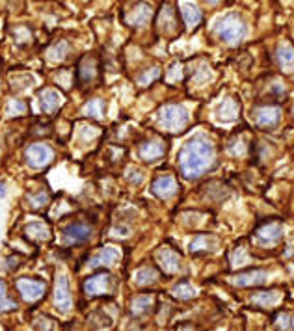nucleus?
I'll return each mask as SVG.
<instances>
[{
  "label": "nucleus",
  "mask_w": 294,
  "mask_h": 331,
  "mask_svg": "<svg viewBox=\"0 0 294 331\" xmlns=\"http://www.w3.org/2000/svg\"><path fill=\"white\" fill-rule=\"evenodd\" d=\"M216 151L207 136H194L179 151V168L186 179H197L214 166Z\"/></svg>",
  "instance_id": "1"
},
{
  "label": "nucleus",
  "mask_w": 294,
  "mask_h": 331,
  "mask_svg": "<svg viewBox=\"0 0 294 331\" xmlns=\"http://www.w3.org/2000/svg\"><path fill=\"white\" fill-rule=\"evenodd\" d=\"M214 32H216L218 37H220L223 43L235 47L246 37L248 26H246L244 19L238 15V13H227L225 17H222V19L216 23Z\"/></svg>",
  "instance_id": "2"
},
{
  "label": "nucleus",
  "mask_w": 294,
  "mask_h": 331,
  "mask_svg": "<svg viewBox=\"0 0 294 331\" xmlns=\"http://www.w3.org/2000/svg\"><path fill=\"white\" fill-rule=\"evenodd\" d=\"M159 125L168 133H181L188 125V112L183 104H164L159 110Z\"/></svg>",
  "instance_id": "3"
},
{
  "label": "nucleus",
  "mask_w": 294,
  "mask_h": 331,
  "mask_svg": "<svg viewBox=\"0 0 294 331\" xmlns=\"http://www.w3.org/2000/svg\"><path fill=\"white\" fill-rule=\"evenodd\" d=\"M26 158V164L34 169H39V168H45L47 164L52 162L54 158V151L49 143H32L30 147L26 149L25 153Z\"/></svg>",
  "instance_id": "4"
},
{
  "label": "nucleus",
  "mask_w": 294,
  "mask_h": 331,
  "mask_svg": "<svg viewBox=\"0 0 294 331\" xmlns=\"http://www.w3.org/2000/svg\"><path fill=\"white\" fill-rule=\"evenodd\" d=\"M17 291L22 296L25 301H37L45 294L47 291V283L41 279H30V277H22L15 283Z\"/></svg>",
  "instance_id": "5"
},
{
  "label": "nucleus",
  "mask_w": 294,
  "mask_h": 331,
  "mask_svg": "<svg viewBox=\"0 0 294 331\" xmlns=\"http://www.w3.org/2000/svg\"><path fill=\"white\" fill-rule=\"evenodd\" d=\"M54 305L60 313H69L73 309V298L69 291V281L65 275H60L54 286Z\"/></svg>",
  "instance_id": "6"
},
{
  "label": "nucleus",
  "mask_w": 294,
  "mask_h": 331,
  "mask_svg": "<svg viewBox=\"0 0 294 331\" xmlns=\"http://www.w3.org/2000/svg\"><path fill=\"white\" fill-rule=\"evenodd\" d=\"M93 229L89 227L88 224H82V222H75V224L67 225L63 229V240L65 244L69 246H77V244H84L92 238Z\"/></svg>",
  "instance_id": "7"
},
{
  "label": "nucleus",
  "mask_w": 294,
  "mask_h": 331,
  "mask_svg": "<svg viewBox=\"0 0 294 331\" xmlns=\"http://www.w3.org/2000/svg\"><path fill=\"white\" fill-rule=\"evenodd\" d=\"M281 236H283V229H281V224H278V222L263 224L257 229V238L263 246L278 244L279 240H281Z\"/></svg>",
  "instance_id": "8"
},
{
  "label": "nucleus",
  "mask_w": 294,
  "mask_h": 331,
  "mask_svg": "<svg viewBox=\"0 0 294 331\" xmlns=\"http://www.w3.org/2000/svg\"><path fill=\"white\" fill-rule=\"evenodd\" d=\"M156 260H159L160 268L166 272V274H175L179 270V262H181V257L175 250L171 248H160L156 251Z\"/></svg>",
  "instance_id": "9"
},
{
  "label": "nucleus",
  "mask_w": 294,
  "mask_h": 331,
  "mask_svg": "<svg viewBox=\"0 0 294 331\" xmlns=\"http://www.w3.org/2000/svg\"><path fill=\"white\" fill-rule=\"evenodd\" d=\"M177 181L171 175H162V177H156L155 181H153V194L156 195V197L160 199H168L171 197V195L177 194Z\"/></svg>",
  "instance_id": "10"
},
{
  "label": "nucleus",
  "mask_w": 294,
  "mask_h": 331,
  "mask_svg": "<svg viewBox=\"0 0 294 331\" xmlns=\"http://www.w3.org/2000/svg\"><path fill=\"white\" fill-rule=\"evenodd\" d=\"M121 257L118 248H114V246H104L97 253L93 255L92 259H89V266L92 268H97V266H112L116 264Z\"/></svg>",
  "instance_id": "11"
},
{
  "label": "nucleus",
  "mask_w": 294,
  "mask_h": 331,
  "mask_svg": "<svg viewBox=\"0 0 294 331\" xmlns=\"http://www.w3.org/2000/svg\"><path fill=\"white\" fill-rule=\"evenodd\" d=\"M110 281H112V277H110L108 274L101 272V274L86 279V283H84V292L88 296L104 294V292H108V289H110Z\"/></svg>",
  "instance_id": "12"
},
{
  "label": "nucleus",
  "mask_w": 294,
  "mask_h": 331,
  "mask_svg": "<svg viewBox=\"0 0 294 331\" xmlns=\"http://www.w3.org/2000/svg\"><path fill=\"white\" fill-rule=\"evenodd\" d=\"M279 117H281L279 106H261L253 112V119L259 127H274L279 123Z\"/></svg>",
  "instance_id": "13"
},
{
  "label": "nucleus",
  "mask_w": 294,
  "mask_h": 331,
  "mask_svg": "<svg viewBox=\"0 0 294 331\" xmlns=\"http://www.w3.org/2000/svg\"><path fill=\"white\" fill-rule=\"evenodd\" d=\"M233 283L237 286H257L266 281V272L264 270H246L240 274L233 275Z\"/></svg>",
  "instance_id": "14"
},
{
  "label": "nucleus",
  "mask_w": 294,
  "mask_h": 331,
  "mask_svg": "<svg viewBox=\"0 0 294 331\" xmlns=\"http://www.w3.org/2000/svg\"><path fill=\"white\" fill-rule=\"evenodd\" d=\"M166 153V145L160 140H151V142H145L140 145V157L147 160V162H153V160H159L162 158Z\"/></svg>",
  "instance_id": "15"
},
{
  "label": "nucleus",
  "mask_w": 294,
  "mask_h": 331,
  "mask_svg": "<svg viewBox=\"0 0 294 331\" xmlns=\"http://www.w3.org/2000/svg\"><path fill=\"white\" fill-rule=\"evenodd\" d=\"M39 99H41V108L45 114H54L58 108L62 106V95L56 92V90H51V87H47L39 93Z\"/></svg>",
  "instance_id": "16"
},
{
  "label": "nucleus",
  "mask_w": 294,
  "mask_h": 331,
  "mask_svg": "<svg viewBox=\"0 0 294 331\" xmlns=\"http://www.w3.org/2000/svg\"><path fill=\"white\" fill-rule=\"evenodd\" d=\"M276 60L285 71H290L294 67V47L290 43H281L276 49Z\"/></svg>",
  "instance_id": "17"
},
{
  "label": "nucleus",
  "mask_w": 294,
  "mask_h": 331,
  "mask_svg": "<svg viewBox=\"0 0 294 331\" xmlns=\"http://www.w3.org/2000/svg\"><path fill=\"white\" fill-rule=\"evenodd\" d=\"M216 116L220 121H235L238 117V102L235 99H225L218 104Z\"/></svg>",
  "instance_id": "18"
},
{
  "label": "nucleus",
  "mask_w": 294,
  "mask_h": 331,
  "mask_svg": "<svg viewBox=\"0 0 294 331\" xmlns=\"http://www.w3.org/2000/svg\"><path fill=\"white\" fill-rule=\"evenodd\" d=\"M181 13H183L185 23L190 26V28L197 26L203 19L201 10H197V6H194L192 2H181Z\"/></svg>",
  "instance_id": "19"
},
{
  "label": "nucleus",
  "mask_w": 294,
  "mask_h": 331,
  "mask_svg": "<svg viewBox=\"0 0 294 331\" xmlns=\"http://www.w3.org/2000/svg\"><path fill=\"white\" fill-rule=\"evenodd\" d=\"M279 298H281V294L278 291H261L252 296V303L259 307H272L278 303Z\"/></svg>",
  "instance_id": "20"
},
{
  "label": "nucleus",
  "mask_w": 294,
  "mask_h": 331,
  "mask_svg": "<svg viewBox=\"0 0 294 331\" xmlns=\"http://www.w3.org/2000/svg\"><path fill=\"white\" fill-rule=\"evenodd\" d=\"M151 19V8L145 4L136 6V10H132L127 15V20H129L132 26H144L147 25V20Z\"/></svg>",
  "instance_id": "21"
},
{
  "label": "nucleus",
  "mask_w": 294,
  "mask_h": 331,
  "mask_svg": "<svg viewBox=\"0 0 294 331\" xmlns=\"http://www.w3.org/2000/svg\"><path fill=\"white\" fill-rule=\"evenodd\" d=\"M26 236L30 240H37V242H43V240L51 238V231L45 224H30L25 227Z\"/></svg>",
  "instance_id": "22"
},
{
  "label": "nucleus",
  "mask_w": 294,
  "mask_h": 331,
  "mask_svg": "<svg viewBox=\"0 0 294 331\" xmlns=\"http://www.w3.org/2000/svg\"><path fill=\"white\" fill-rule=\"evenodd\" d=\"M159 274H156L155 268H151V266H144V268H140L134 275V281L136 285L140 286H145V285H151V283H155Z\"/></svg>",
  "instance_id": "23"
},
{
  "label": "nucleus",
  "mask_w": 294,
  "mask_h": 331,
  "mask_svg": "<svg viewBox=\"0 0 294 331\" xmlns=\"http://www.w3.org/2000/svg\"><path fill=\"white\" fill-rule=\"evenodd\" d=\"M218 246V240L214 236H209V234H201V236H196L194 242L190 244L192 251H199V250H212Z\"/></svg>",
  "instance_id": "24"
},
{
  "label": "nucleus",
  "mask_w": 294,
  "mask_h": 331,
  "mask_svg": "<svg viewBox=\"0 0 294 331\" xmlns=\"http://www.w3.org/2000/svg\"><path fill=\"white\" fill-rule=\"evenodd\" d=\"M86 116L89 117H103L104 114V101L103 99H92L89 102H86V106L82 110Z\"/></svg>",
  "instance_id": "25"
},
{
  "label": "nucleus",
  "mask_w": 294,
  "mask_h": 331,
  "mask_svg": "<svg viewBox=\"0 0 294 331\" xmlns=\"http://www.w3.org/2000/svg\"><path fill=\"white\" fill-rule=\"evenodd\" d=\"M151 303H153V298H151V296H147V294L136 296L134 300H132V313H134V315H144V313L151 307Z\"/></svg>",
  "instance_id": "26"
},
{
  "label": "nucleus",
  "mask_w": 294,
  "mask_h": 331,
  "mask_svg": "<svg viewBox=\"0 0 294 331\" xmlns=\"http://www.w3.org/2000/svg\"><path fill=\"white\" fill-rule=\"evenodd\" d=\"M69 51V43L67 41H60V43H56V45L52 47L51 51H49V60L51 61H60L65 58V54H67Z\"/></svg>",
  "instance_id": "27"
},
{
  "label": "nucleus",
  "mask_w": 294,
  "mask_h": 331,
  "mask_svg": "<svg viewBox=\"0 0 294 331\" xmlns=\"http://www.w3.org/2000/svg\"><path fill=\"white\" fill-rule=\"evenodd\" d=\"M173 294H175L179 300H192V298L196 296V291H194L186 281H181L179 285L173 286Z\"/></svg>",
  "instance_id": "28"
},
{
  "label": "nucleus",
  "mask_w": 294,
  "mask_h": 331,
  "mask_svg": "<svg viewBox=\"0 0 294 331\" xmlns=\"http://www.w3.org/2000/svg\"><path fill=\"white\" fill-rule=\"evenodd\" d=\"M49 201H51V194H49V192H45V190H41L39 194L28 195V205H30L32 209H39V207L47 205Z\"/></svg>",
  "instance_id": "29"
},
{
  "label": "nucleus",
  "mask_w": 294,
  "mask_h": 331,
  "mask_svg": "<svg viewBox=\"0 0 294 331\" xmlns=\"http://www.w3.org/2000/svg\"><path fill=\"white\" fill-rule=\"evenodd\" d=\"M6 112L10 114V116H21V114L26 112V102L19 101V99H13V101L8 104Z\"/></svg>",
  "instance_id": "30"
},
{
  "label": "nucleus",
  "mask_w": 294,
  "mask_h": 331,
  "mask_svg": "<svg viewBox=\"0 0 294 331\" xmlns=\"http://www.w3.org/2000/svg\"><path fill=\"white\" fill-rule=\"evenodd\" d=\"M248 260H250V255L246 253L244 248H237V250L233 251V255H231L233 266H240V264H244V262H248Z\"/></svg>",
  "instance_id": "31"
},
{
  "label": "nucleus",
  "mask_w": 294,
  "mask_h": 331,
  "mask_svg": "<svg viewBox=\"0 0 294 331\" xmlns=\"http://www.w3.org/2000/svg\"><path fill=\"white\" fill-rule=\"evenodd\" d=\"M78 75H80V80H82V82L92 80V78L95 77V65H93V63H89V61H86V63L80 67Z\"/></svg>",
  "instance_id": "32"
},
{
  "label": "nucleus",
  "mask_w": 294,
  "mask_h": 331,
  "mask_svg": "<svg viewBox=\"0 0 294 331\" xmlns=\"http://www.w3.org/2000/svg\"><path fill=\"white\" fill-rule=\"evenodd\" d=\"M159 75H160V69H159V67H153L151 71L144 73V75L138 78L140 86H147V84H151V82L155 80V78H159Z\"/></svg>",
  "instance_id": "33"
},
{
  "label": "nucleus",
  "mask_w": 294,
  "mask_h": 331,
  "mask_svg": "<svg viewBox=\"0 0 294 331\" xmlns=\"http://www.w3.org/2000/svg\"><path fill=\"white\" fill-rule=\"evenodd\" d=\"M290 316L292 315H289V313H279L276 316V326L279 329H290Z\"/></svg>",
  "instance_id": "34"
},
{
  "label": "nucleus",
  "mask_w": 294,
  "mask_h": 331,
  "mask_svg": "<svg viewBox=\"0 0 294 331\" xmlns=\"http://www.w3.org/2000/svg\"><path fill=\"white\" fill-rule=\"evenodd\" d=\"M181 77H183V67L179 65V63L171 65L170 71H168V80H170V82H177V80H181Z\"/></svg>",
  "instance_id": "35"
},
{
  "label": "nucleus",
  "mask_w": 294,
  "mask_h": 331,
  "mask_svg": "<svg viewBox=\"0 0 294 331\" xmlns=\"http://www.w3.org/2000/svg\"><path fill=\"white\" fill-rule=\"evenodd\" d=\"M127 177H129L130 183H134V184H140L142 181H144V175H142V171H140L138 168H130Z\"/></svg>",
  "instance_id": "36"
},
{
  "label": "nucleus",
  "mask_w": 294,
  "mask_h": 331,
  "mask_svg": "<svg viewBox=\"0 0 294 331\" xmlns=\"http://www.w3.org/2000/svg\"><path fill=\"white\" fill-rule=\"evenodd\" d=\"M13 307H15V301H11V300H4L2 303H0V309H4V311L13 309Z\"/></svg>",
  "instance_id": "37"
},
{
  "label": "nucleus",
  "mask_w": 294,
  "mask_h": 331,
  "mask_svg": "<svg viewBox=\"0 0 294 331\" xmlns=\"http://www.w3.org/2000/svg\"><path fill=\"white\" fill-rule=\"evenodd\" d=\"M6 300V283L0 279V303Z\"/></svg>",
  "instance_id": "38"
},
{
  "label": "nucleus",
  "mask_w": 294,
  "mask_h": 331,
  "mask_svg": "<svg viewBox=\"0 0 294 331\" xmlns=\"http://www.w3.org/2000/svg\"><path fill=\"white\" fill-rule=\"evenodd\" d=\"M0 197H6V184H0Z\"/></svg>",
  "instance_id": "39"
},
{
  "label": "nucleus",
  "mask_w": 294,
  "mask_h": 331,
  "mask_svg": "<svg viewBox=\"0 0 294 331\" xmlns=\"http://www.w3.org/2000/svg\"><path fill=\"white\" fill-rule=\"evenodd\" d=\"M290 329H292V331H294V315H292V316H290Z\"/></svg>",
  "instance_id": "40"
},
{
  "label": "nucleus",
  "mask_w": 294,
  "mask_h": 331,
  "mask_svg": "<svg viewBox=\"0 0 294 331\" xmlns=\"http://www.w3.org/2000/svg\"><path fill=\"white\" fill-rule=\"evenodd\" d=\"M292 112H294V106H292Z\"/></svg>",
  "instance_id": "41"
}]
</instances>
